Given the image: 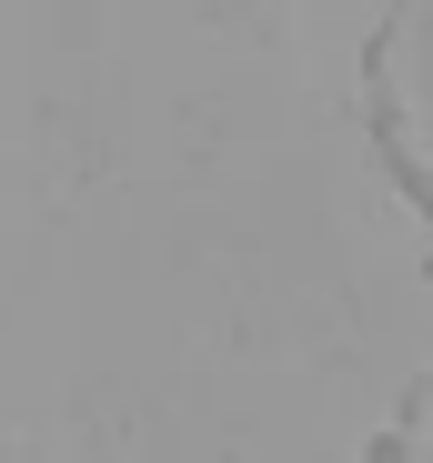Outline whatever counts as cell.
Wrapping results in <instances>:
<instances>
[]
</instances>
